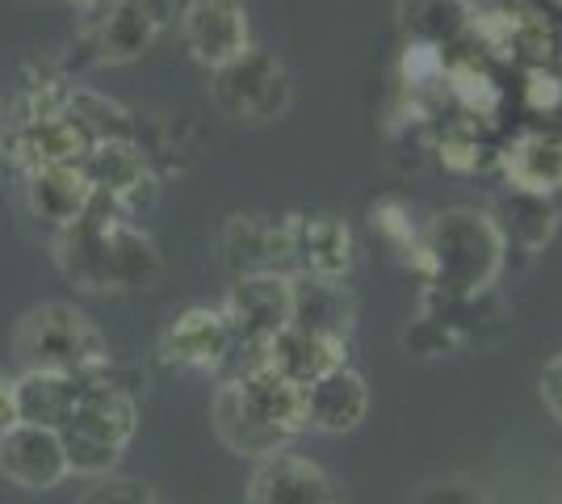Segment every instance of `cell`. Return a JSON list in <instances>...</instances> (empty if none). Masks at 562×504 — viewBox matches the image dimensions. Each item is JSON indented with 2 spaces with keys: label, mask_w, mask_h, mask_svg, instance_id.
<instances>
[{
  "label": "cell",
  "mask_w": 562,
  "mask_h": 504,
  "mask_svg": "<svg viewBox=\"0 0 562 504\" xmlns=\"http://www.w3.org/2000/svg\"><path fill=\"white\" fill-rule=\"evenodd\" d=\"M495 227L504 244H516L520 253H541L546 244L554 240L559 232V206L554 198H541V193L508 190L495 206Z\"/></svg>",
  "instance_id": "cell-22"
},
{
  "label": "cell",
  "mask_w": 562,
  "mask_h": 504,
  "mask_svg": "<svg viewBox=\"0 0 562 504\" xmlns=\"http://www.w3.org/2000/svg\"><path fill=\"white\" fill-rule=\"evenodd\" d=\"M232 333L223 324L218 307H186L172 315L165 333V358L189 370H218L232 354Z\"/></svg>",
  "instance_id": "cell-13"
},
{
  "label": "cell",
  "mask_w": 562,
  "mask_h": 504,
  "mask_svg": "<svg viewBox=\"0 0 562 504\" xmlns=\"http://www.w3.org/2000/svg\"><path fill=\"white\" fill-rule=\"evenodd\" d=\"M248 504H340L331 475L303 455H269L248 480Z\"/></svg>",
  "instance_id": "cell-11"
},
{
  "label": "cell",
  "mask_w": 562,
  "mask_h": 504,
  "mask_svg": "<svg viewBox=\"0 0 562 504\" xmlns=\"http://www.w3.org/2000/svg\"><path fill=\"white\" fill-rule=\"evenodd\" d=\"M211 421H214L218 441L239 458H269V455H281V450L290 446L285 433L269 429L265 421H257V416L248 412V404L239 400V387H235L232 379L214 391Z\"/></svg>",
  "instance_id": "cell-18"
},
{
  "label": "cell",
  "mask_w": 562,
  "mask_h": 504,
  "mask_svg": "<svg viewBox=\"0 0 562 504\" xmlns=\"http://www.w3.org/2000/svg\"><path fill=\"white\" fill-rule=\"evenodd\" d=\"M462 30L492 59H504V64L516 59V9H474V13H467Z\"/></svg>",
  "instance_id": "cell-26"
},
{
  "label": "cell",
  "mask_w": 562,
  "mask_h": 504,
  "mask_svg": "<svg viewBox=\"0 0 562 504\" xmlns=\"http://www.w3.org/2000/svg\"><path fill=\"white\" fill-rule=\"evenodd\" d=\"M559 4H562V0H559Z\"/></svg>",
  "instance_id": "cell-39"
},
{
  "label": "cell",
  "mask_w": 562,
  "mask_h": 504,
  "mask_svg": "<svg viewBox=\"0 0 562 504\" xmlns=\"http://www.w3.org/2000/svg\"><path fill=\"white\" fill-rule=\"evenodd\" d=\"M223 324L235 345L244 349H265L281 328H290L294 315V278L290 273H248L235 278V287L223 299Z\"/></svg>",
  "instance_id": "cell-7"
},
{
  "label": "cell",
  "mask_w": 562,
  "mask_h": 504,
  "mask_svg": "<svg viewBox=\"0 0 562 504\" xmlns=\"http://www.w3.org/2000/svg\"><path fill=\"white\" fill-rule=\"evenodd\" d=\"M0 475L9 483H18V488H25V492L59 488L71 475L59 429L22 425V421L0 429Z\"/></svg>",
  "instance_id": "cell-9"
},
{
  "label": "cell",
  "mask_w": 562,
  "mask_h": 504,
  "mask_svg": "<svg viewBox=\"0 0 562 504\" xmlns=\"http://www.w3.org/2000/svg\"><path fill=\"white\" fill-rule=\"evenodd\" d=\"M139 429V408L135 395L126 387H114L105 379V370L85 374V391L71 408L68 425L59 429L64 437V455L68 471L76 475H114L117 458L131 446V437Z\"/></svg>",
  "instance_id": "cell-3"
},
{
  "label": "cell",
  "mask_w": 562,
  "mask_h": 504,
  "mask_svg": "<svg viewBox=\"0 0 562 504\" xmlns=\"http://www.w3.org/2000/svg\"><path fill=\"white\" fill-rule=\"evenodd\" d=\"M13 358L25 370L85 379L110 366V345L89 315L71 303H38L13 328Z\"/></svg>",
  "instance_id": "cell-4"
},
{
  "label": "cell",
  "mask_w": 562,
  "mask_h": 504,
  "mask_svg": "<svg viewBox=\"0 0 562 504\" xmlns=\"http://www.w3.org/2000/svg\"><path fill=\"white\" fill-rule=\"evenodd\" d=\"M352 294L345 290V282H331V278H294V315H290V328H303V333H319L331 340H349L352 333Z\"/></svg>",
  "instance_id": "cell-19"
},
{
  "label": "cell",
  "mask_w": 562,
  "mask_h": 504,
  "mask_svg": "<svg viewBox=\"0 0 562 504\" xmlns=\"http://www.w3.org/2000/svg\"><path fill=\"white\" fill-rule=\"evenodd\" d=\"M85 391V379L71 374H47V370H25L13 383V416L22 425H43V429H64L71 408Z\"/></svg>",
  "instance_id": "cell-21"
},
{
  "label": "cell",
  "mask_w": 562,
  "mask_h": 504,
  "mask_svg": "<svg viewBox=\"0 0 562 504\" xmlns=\"http://www.w3.org/2000/svg\"><path fill=\"white\" fill-rule=\"evenodd\" d=\"M211 101L232 122H273L290 110L294 85L278 55L248 47L232 64L211 72Z\"/></svg>",
  "instance_id": "cell-5"
},
{
  "label": "cell",
  "mask_w": 562,
  "mask_h": 504,
  "mask_svg": "<svg viewBox=\"0 0 562 504\" xmlns=\"http://www.w3.org/2000/svg\"><path fill=\"white\" fill-rule=\"evenodd\" d=\"M446 64H449L446 47L424 43V38H407V47H403V55H398V80H403L407 93L420 97L446 80Z\"/></svg>",
  "instance_id": "cell-25"
},
{
  "label": "cell",
  "mask_w": 562,
  "mask_h": 504,
  "mask_svg": "<svg viewBox=\"0 0 562 504\" xmlns=\"http://www.w3.org/2000/svg\"><path fill=\"white\" fill-rule=\"evenodd\" d=\"M18 416H13V383L0 379V429H9Z\"/></svg>",
  "instance_id": "cell-35"
},
{
  "label": "cell",
  "mask_w": 562,
  "mask_h": 504,
  "mask_svg": "<svg viewBox=\"0 0 562 504\" xmlns=\"http://www.w3.org/2000/svg\"><path fill=\"white\" fill-rule=\"evenodd\" d=\"M370 223H374V232L391 244L395 253H403V261H407L412 248L420 244V227L412 223V211H407L398 198H382V202H374V206H370Z\"/></svg>",
  "instance_id": "cell-30"
},
{
  "label": "cell",
  "mask_w": 562,
  "mask_h": 504,
  "mask_svg": "<svg viewBox=\"0 0 562 504\" xmlns=\"http://www.w3.org/2000/svg\"><path fill=\"white\" fill-rule=\"evenodd\" d=\"M437 160H441L449 172L470 177V172H479V168L487 165V147H483L479 131H474L470 122H458V126H449L446 135L437 139Z\"/></svg>",
  "instance_id": "cell-28"
},
{
  "label": "cell",
  "mask_w": 562,
  "mask_h": 504,
  "mask_svg": "<svg viewBox=\"0 0 562 504\" xmlns=\"http://www.w3.org/2000/svg\"><path fill=\"white\" fill-rule=\"evenodd\" d=\"M76 504H156L151 483L131 480V475H101L93 488H85V496Z\"/></svg>",
  "instance_id": "cell-32"
},
{
  "label": "cell",
  "mask_w": 562,
  "mask_h": 504,
  "mask_svg": "<svg viewBox=\"0 0 562 504\" xmlns=\"http://www.w3.org/2000/svg\"><path fill=\"white\" fill-rule=\"evenodd\" d=\"M525 110L529 114L562 110V76L554 68H529L525 72Z\"/></svg>",
  "instance_id": "cell-33"
},
{
  "label": "cell",
  "mask_w": 562,
  "mask_h": 504,
  "mask_svg": "<svg viewBox=\"0 0 562 504\" xmlns=\"http://www.w3.org/2000/svg\"><path fill=\"white\" fill-rule=\"evenodd\" d=\"M554 51H559V43H554V25L546 22V13L520 4L516 9V55H525L529 68H550Z\"/></svg>",
  "instance_id": "cell-29"
},
{
  "label": "cell",
  "mask_w": 562,
  "mask_h": 504,
  "mask_svg": "<svg viewBox=\"0 0 562 504\" xmlns=\"http://www.w3.org/2000/svg\"><path fill=\"white\" fill-rule=\"evenodd\" d=\"M541 400L562 421V354L541 370Z\"/></svg>",
  "instance_id": "cell-34"
},
{
  "label": "cell",
  "mask_w": 562,
  "mask_h": 504,
  "mask_svg": "<svg viewBox=\"0 0 562 504\" xmlns=\"http://www.w3.org/2000/svg\"><path fill=\"white\" fill-rule=\"evenodd\" d=\"M462 340V333L449 324L446 315L437 312H424L407 333H403V345L412 349V354H420V358H437V354H446Z\"/></svg>",
  "instance_id": "cell-31"
},
{
  "label": "cell",
  "mask_w": 562,
  "mask_h": 504,
  "mask_svg": "<svg viewBox=\"0 0 562 504\" xmlns=\"http://www.w3.org/2000/svg\"><path fill=\"white\" fill-rule=\"evenodd\" d=\"M508 244L495 219L474 206H449L420 232L407 265L424 278L428 294L437 299H474L487 294L504 269Z\"/></svg>",
  "instance_id": "cell-2"
},
{
  "label": "cell",
  "mask_w": 562,
  "mask_h": 504,
  "mask_svg": "<svg viewBox=\"0 0 562 504\" xmlns=\"http://www.w3.org/2000/svg\"><path fill=\"white\" fill-rule=\"evenodd\" d=\"M68 119L80 126V135L89 139V147L135 144V119H131V110L110 101V97L93 93V89H71Z\"/></svg>",
  "instance_id": "cell-24"
},
{
  "label": "cell",
  "mask_w": 562,
  "mask_h": 504,
  "mask_svg": "<svg viewBox=\"0 0 562 504\" xmlns=\"http://www.w3.org/2000/svg\"><path fill=\"white\" fill-rule=\"evenodd\" d=\"M441 4H453V9H470L474 0H441Z\"/></svg>",
  "instance_id": "cell-37"
},
{
  "label": "cell",
  "mask_w": 562,
  "mask_h": 504,
  "mask_svg": "<svg viewBox=\"0 0 562 504\" xmlns=\"http://www.w3.org/2000/svg\"><path fill=\"white\" fill-rule=\"evenodd\" d=\"M366 408H370V387L349 366L306 387V429L349 433L366 421Z\"/></svg>",
  "instance_id": "cell-16"
},
{
  "label": "cell",
  "mask_w": 562,
  "mask_h": 504,
  "mask_svg": "<svg viewBox=\"0 0 562 504\" xmlns=\"http://www.w3.org/2000/svg\"><path fill=\"white\" fill-rule=\"evenodd\" d=\"M403 18H407L412 38L446 47V38H453L467 25V9H453V4H441V0H407L403 4Z\"/></svg>",
  "instance_id": "cell-27"
},
{
  "label": "cell",
  "mask_w": 562,
  "mask_h": 504,
  "mask_svg": "<svg viewBox=\"0 0 562 504\" xmlns=\"http://www.w3.org/2000/svg\"><path fill=\"white\" fill-rule=\"evenodd\" d=\"M93 186L80 165H59V168H38L25 177V202L38 219H47L55 227H68L93 206Z\"/></svg>",
  "instance_id": "cell-20"
},
{
  "label": "cell",
  "mask_w": 562,
  "mask_h": 504,
  "mask_svg": "<svg viewBox=\"0 0 562 504\" xmlns=\"http://www.w3.org/2000/svg\"><path fill=\"white\" fill-rule=\"evenodd\" d=\"M232 383L239 387V400L248 404V412H252L257 421H265L269 429L285 433V437H294V433L306 429V387L290 383L273 366H265V361H260V349L252 354V361L235 374Z\"/></svg>",
  "instance_id": "cell-12"
},
{
  "label": "cell",
  "mask_w": 562,
  "mask_h": 504,
  "mask_svg": "<svg viewBox=\"0 0 562 504\" xmlns=\"http://www.w3.org/2000/svg\"><path fill=\"white\" fill-rule=\"evenodd\" d=\"M172 22H177V0H110V4H101L93 30H89L93 64L101 68L135 64L165 38Z\"/></svg>",
  "instance_id": "cell-6"
},
{
  "label": "cell",
  "mask_w": 562,
  "mask_h": 504,
  "mask_svg": "<svg viewBox=\"0 0 562 504\" xmlns=\"http://www.w3.org/2000/svg\"><path fill=\"white\" fill-rule=\"evenodd\" d=\"M294 261L311 278L345 282L352 269V232L336 215H294Z\"/></svg>",
  "instance_id": "cell-17"
},
{
  "label": "cell",
  "mask_w": 562,
  "mask_h": 504,
  "mask_svg": "<svg viewBox=\"0 0 562 504\" xmlns=\"http://www.w3.org/2000/svg\"><path fill=\"white\" fill-rule=\"evenodd\" d=\"M218 244H223V261L235 278L281 273V265L294 261V215H232L223 223V240Z\"/></svg>",
  "instance_id": "cell-10"
},
{
  "label": "cell",
  "mask_w": 562,
  "mask_h": 504,
  "mask_svg": "<svg viewBox=\"0 0 562 504\" xmlns=\"http://www.w3.org/2000/svg\"><path fill=\"white\" fill-rule=\"evenodd\" d=\"M68 4H80V9H101V4H110V0H68Z\"/></svg>",
  "instance_id": "cell-36"
},
{
  "label": "cell",
  "mask_w": 562,
  "mask_h": 504,
  "mask_svg": "<svg viewBox=\"0 0 562 504\" xmlns=\"http://www.w3.org/2000/svg\"><path fill=\"white\" fill-rule=\"evenodd\" d=\"M499 172L508 177V190L554 198L562 190V139L546 131H520L499 147Z\"/></svg>",
  "instance_id": "cell-14"
},
{
  "label": "cell",
  "mask_w": 562,
  "mask_h": 504,
  "mask_svg": "<svg viewBox=\"0 0 562 504\" xmlns=\"http://www.w3.org/2000/svg\"><path fill=\"white\" fill-rule=\"evenodd\" d=\"M55 265L80 290H147L165 273L156 240L101 198L76 223L59 227Z\"/></svg>",
  "instance_id": "cell-1"
},
{
  "label": "cell",
  "mask_w": 562,
  "mask_h": 504,
  "mask_svg": "<svg viewBox=\"0 0 562 504\" xmlns=\"http://www.w3.org/2000/svg\"><path fill=\"white\" fill-rule=\"evenodd\" d=\"M0 122H4V97H0Z\"/></svg>",
  "instance_id": "cell-38"
},
{
  "label": "cell",
  "mask_w": 562,
  "mask_h": 504,
  "mask_svg": "<svg viewBox=\"0 0 562 504\" xmlns=\"http://www.w3.org/2000/svg\"><path fill=\"white\" fill-rule=\"evenodd\" d=\"M446 93L453 105L467 114L470 122H495L504 110V89L495 85V76L474 59V55H458L446 64Z\"/></svg>",
  "instance_id": "cell-23"
},
{
  "label": "cell",
  "mask_w": 562,
  "mask_h": 504,
  "mask_svg": "<svg viewBox=\"0 0 562 504\" xmlns=\"http://www.w3.org/2000/svg\"><path fill=\"white\" fill-rule=\"evenodd\" d=\"M181 38L202 68H223L252 47V25L244 0H186Z\"/></svg>",
  "instance_id": "cell-8"
},
{
  "label": "cell",
  "mask_w": 562,
  "mask_h": 504,
  "mask_svg": "<svg viewBox=\"0 0 562 504\" xmlns=\"http://www.w3.org/2000/svg\"><path fill=\"white\" fill-rule=\"evenodd\" d=\"M345 349H349V340H331V336L303 333V328H281V333L260 349V361L273 366L278 374H285L290 383L311 387V383H319L324 374L345 366Z\"/></svg>",
  "instance_id": "cell-15"
}]
</instances>
